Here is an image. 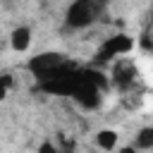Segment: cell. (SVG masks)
Segmentation results:
<instances>
[{"mask_svg": "<svg viewBox=\"0 0 153 153\" xmlns=\"http://www.w3.org/2000/svg\"><path fill=\"white\" fill-rule=\"evenodd\" d=\"M7 91H10V76L0 72V100L7 96Z\"/></svg>", "mask_w": 153, "mask_h": 153, "instance_id": "cell-7", "label": "cell"}, {"mask_svg": "<svg viewBox=\"0 0 153 153\" xmlns=\"http://www.w3.org/2000/svg\"><path fill=\"white\" fill-rule=\"evenodd\" d=\"M31 43H33V33H31L29 26L19 24V26L12 29V33H10V45H12L14 53H26V50L31 48Z\"/></svg>", "mask_w": 153, "mask_h": 153, "instance_id": "cell-3", "label": "cell"}, {"mask_svg": "<svg viewBox=\"0 0 153 153\" xmlns=\"http://www.w3.org/2000/svg\"><path fill=\"white\" fill-rule=\"evenodd\" d=\"M136 151H151L153 148V129L151 127H143L136 136H134V143H131Z\"/></svg>", "mask_w": 153, "mask_h": 153, "instance_id": "cell-5", "label": "cell"}, {"mask_svg": "<svg viewBox=\"0 0 153 153\" xmlns=\"http://www.w3.org/2000/svg\"><path fill=\"white\" fill-rule=\"evenodd\" d=\"M117 153H139V151L129 143V146H117Z\"/></svg>", "mask_w": 153, "mask_h": 153, "instance_id": "cell-8", "label": "cell"}, {"mask_svg": "<svg viewBox=\"0 0 153 153\" xmlns=\"http://www.w3.org/2000/svg\"><path fill=\"white\" fill-rule=\"evenodd\" d=\"M96 146L100 151H117L120 134L115 129H100V131H96Z\"/></svg>", "mask_w": 153, "mask_h": 153, "instance_id": "cell-4", "label": "cell"}, {"mask_svg": "<svg viewBox=\"0 0 153 153\" xmlns=\"http://www.w3.org/2000/svg\"><path fill=\"white\" fill-rule=\"evenodd\" d=\"M98 17V5L91 0H76L67 7L65 12V24L69 29H86L96 22Z\"/></svg>", "mask_w": 153, "mask_h": 153, "instance_id": "cell-1", "label": "cell"}, {"mask_svg": "<svg viewBox=\"0 0 153 153\" xmlns=\"http://www.w3.org/2000/svg\"><path fill=\"white\" fill-rule=\"evenodd\" d=\"M29 69L33 72V76H36V79H45V81H50V79H55V76H60V74H65V72H67V67H65V57H62V55H57V53H50V55H36V57H31Z\"/></svg>", "mask_w": 153, "mask_h": 153, "instance_id": "cell-2", "label": "cell"}, {"mask_svg": "<svg viewBox=\"0 0 153 153\" xmlns=\"http://www.w3.org/2000/svg\"><path fill=\"white\" fill-rule=\"evenodd\" d=\"M38 153H65L60 146H55L53 141H43L41 146H38Z\"/></svg>", "mask_w": 153, "mask_h": 153, "instance_id": "cell-6", "label": "cell"}]
</instances>
